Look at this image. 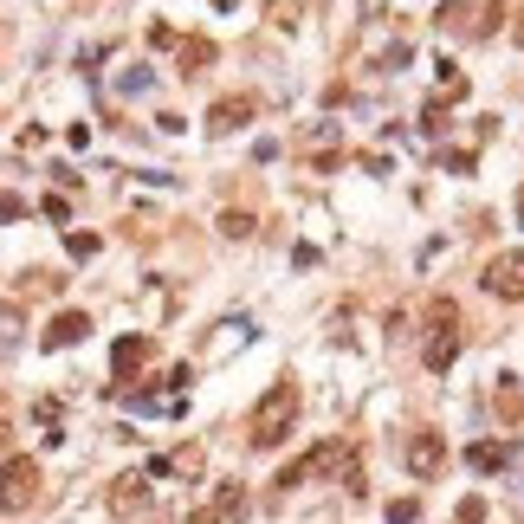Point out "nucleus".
Wrapping results in <instances>:
<instances>
[{"instance_id": "obj_6", "label": "nucleus", "mask_w": 524, "mask_h": 524, "mask_svg": "<svg viewBox=\"0 0 524 524\" xmlns=\"http://www.w3.org/2000/svg\"><path fill=\"white\" fill-rule=\"evenodd\" d=\"M240 123H253V98H220V104L208 110V130H214V136L240 130Z\"/></svg>"}, {"instance_id": "obj_14", "label": "nucleus", "mask_w": 524, "mask_h": 524, "mask_svg": "<svg viewBox=\"0 0 524 524\" xmlns=\"http://www.w3.org/2000/svg\"><path fill=\"white\" fill-rule=\"evenodd\" d=\"M421 123H427V130H447V104H440V98H434V104H427V110H421Z\"/></svg>"}, {"instance_id": "obj_3", "label": "nucleus", "mask_w": 524, "mask_h": 524, "mask_svg": "<svg viewBox=\"0 0 524 524\" xmlns=\"http://www.w3.org/2000/svg\"><path fill=\"white\" fill-rule=\"evenodd\" d=\"M402 466H408L415 479H440V473H447V440H440V434H427V427H421V434H408Z\"/></svg>"}, {"instance_id": "obj_16", "label": "nucleus", "mask_w": 524, "mask_h": 524, "mask_svg": "<svg viewBox=\"0 0 524 524\" xmlns=\"http://www.w3.org/2000/svg\"><path fill=\"white\" fill-rule=\"evenodd\" d=\"M518 227H524V188H518Z\"/></svg>"}, {"instance_id": "obj_2", "label": "nucleus", "mask_w": 524, "mask_h": 524, "mask_svg": "<svg viewBox=\"0 0 524 524\" xmlns=\"http://www.w3.org/2000/svg\"><path fill=\"white\" fill-rule=\"evenodd\" d=\"M33 499H39V460L13 453V460L0 466V512H26Z\"/></svg>"}, {"instance_id": "obj_12", "label": "nucleus", "mask_w": 524, "mask_h": 524, "mask_svg": "<svg viewBox=\"0 0 524 524\" xmlns=\"http://www.w3.org/2000/svg\"><path fill=\"white\" fill-rule=\"evenodd\" d=\"M220 233L227 240H253V214H220Z\"/></svg>"}, {"instance_id": "obj_10", "label": "nucleus", "mask_w": 524, "mask_h": 524, "mask_svg": "<svg viewBox=\"0 0 524 524\" xmlns=\"http://www.w3.org/2000/svg\"><path fill=\"white\" fill-rule=\"evenodd\" d=\"M188 65H195V72H201V65H214V39H182V72H188Z\"/></svg>"}, {"instance_id": "obj_4", "label": "nucleus", "mask_w": 524, "mask_h": 524, "mask_svg": "<svg viewBox=\"0 0 524 524\" xmlns=\"http://www.w3.org/2000/svg\"><path fill=\"white\" fill-rule=\"evenodd\" d=\"M486 292L505 298V305H524V246H518V253H499L486 266Z\"/></svg>"}, {"instance_id": "obj_11", "label": "nucleus", "mask_w": 524, "mask_h": 524, "mask_svg": "<svg viewBox=\"0 0 524 524\" xmlns=\"http://www.w3.org/2000/svg\"><path fill=\"white\" fill-rule=\"evenodd\" d=\"M246 512V492L240 486H220V499H214V518H240Z\"/></svg>"}, {"instance_id": "obj_7", "label": "nucleus", "mask_w": 524, "mask_h": 524, "mask_svg": "<svg viewBox=\"0 0 524 524\" xmlns=\"http://www.w3.org/2000/svg\"><path fill=\"white\" fill-rule=\"evenodd\" d=\"M453 356H460V337H453V330H440V337L427 343V369H447Z\"/></svg>"}, {"instance_id": "obj_18", "label": "nucleus", "mask_w": 524, "mask_h": 524, "mask_svg": "<svg viewBox=\"0 0 524 524\" xmlns=\"http://www.w3.org/2000/svg\"><path fill=\"white\" fill-rule=\"evenodd\" d=\"M0 447H7V427H0Z\"/></svg>"}, {"instance_id": "obj_9", "label": "nucleus", "mask_w": 524, "mask_h": 524, "mask_svg": "<svg viewBox=\"0 0 524 524\" xmlns=\"http://www.w3.org/2000/svg\"><path fill=\"white\" fill-rule=\"evenodd\" d=\"M143 499H149L143 479H117V492H110V505H117V512H130V505H143Z\"/></svg>"}, {"instance_id": "obj_8", "label": "nucleus", "mask_w": 524, "mask_h": 524, "mask_svg": "<svg viewBox=\"0 0 524 524\" xmlns=\"http://www.w3.org/2000/svg\"><path fill=\"white\" fill-rule=\"evenodd\" d=\"M143 356H149V343H143V337H123V343H117V376L143 369Z\"/></svg>"}, {"instance_id": "obj_17", "label": "nucleus", "mask_w": 524, "mask_h": 524, "mask_svg": "<svg viewBox=\"0 0 524 524\" xmlns=\"http://www.w3.org/2000/svg\"><path fill=\"white\" fill-rule=\"evenodd\" d=\"M518 46H524V20H518Z\"/></svg>"}, {"instance_id": "obj_5", "label": "nucleus", "mask_w": 524, "mask_h": 524, "mask_svg": "<svg viewBox=\"0 0 524 524\" xmlns=\"http://www.w3.org/2000/svg\"><path fill=\"white\" fill-rule=\"evenodd\" d=\"M85 330H91V317H85V311H59V317L46 324V337H39V343H46V350H65V343H78Z\"/></svg>"}, {"instance_id": "obj_15", "label": "nucleus", "mask_w": 524, "mask_h": 524, "mask_svg": "<svg viewBox=\"0 0 524 524\" xmlns=\"http://www.w3.org/2000/svg\"><path fill=\"white\" fill-rule=\"evenodd\" d=\"M188 524H220V518H214V505H208V512H195V518H188Z\"/></svg>"}, {"instance_id": "obj_13", "label": "nucleus", "mask_w": 524, "mask_h": 524, "mask_svg": "<svg viewBox=\"0 0 524 524\" xmlns=\"http://www.w3.org/2000/svg\"><path fill=\"white\" fill-rule=\"evenodd\" d=\"M473 466H479V473H492V466H505V447H473Z\"/></svg>"}, {"instance_id": "obj_1", "label": "nucleus", "mask_w": 524, "mask_h": 524, "mask_svg": "<svg viewBox=\"0 0 524 524\" xmlns=\"http://www.w3.org/2000/svg\"><path fill=\"white\" fill-rule=\"evenodd\" d=\"M292 421H298V382H272V389L259 395V408L246 415V440L272 453L285 434H292Z\"/></svg>"}]
</instances>
